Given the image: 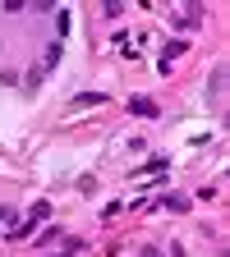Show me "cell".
Masks as SVG:
<instances>
[{
	"label": "cell",
	"instance_id": "obj_3",
	"mask_svg": "<svg viewBox=\"0 0 230 257\" xmlns=\"http://www.w3.org/2000/svg\"><path fill=\"white\" fill-rule=\"evenodd\" d=\"M203 19V5H189V10H180V19H175V28H193Z\"/></svg>",
	"mask_w": 230,
	"mask_h": 257
},
{
	"label": "cell",
	"instance_id": "obj_4",
	"mask_svg": "<svg viewBox=\"0 0 230 257\" xmlns=\"http://www.w3.org/2000/svg\"><path fill=\"white\" fill-rule=\"evenodd\" d=\"M79 252V239H69V248H64V252H55V257H74Z\"/></svg>",
	"mask_w": 230,
	"mask_h": 257
},
{
	"label": "cell",
	"instance_id": "obj_1",
	"mask_svg": "<svg viewBox=\"0 0 230 257\" xmlns=\"http://www.w3.org/2000/svg\"><path fill=\"white\" fill-rule=\"evenodd\" d=\"M46 211H51V207H46V202H37V207H32V211H28V220L19 225V230H14L10 239H28L32 230H37V220H46Z\"/></svg>",
	"mask_w": 230,
	"mask_h": 257
},
{
	"label": "cell",
	"instance_id": "obj_5",
	"mask_svg": "<svg viewBox=\"0 0 230 257\" xmlns=\"http://www.w3.org/2000/svg\"><path fill=\"white\" fill-rule=\"evenodd\" d=\"M0 220H5V211H0Z\"/></svg>",
	"mask_w": 230,
	"mask_h": 257
},
{
	"label": "cell",
	"instance_id": "obj_2",
	"mask_svg": "<svg viewBox=\"0 0 230 257\" xmlns=\"http://www.w3.org/2000/svg\"><path fill=\"white\" fill-rule=\"evenodd\" d=\"M129 110H134V115H157V101H152V96H134V101H129Z\"/></svg>",
	"mask_w": 230,
	"mask_h": 257
}]
</instances>
